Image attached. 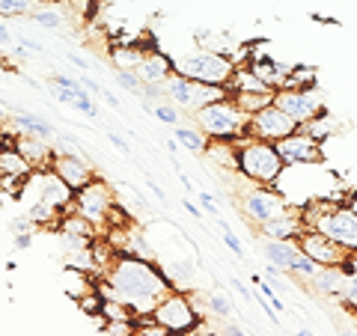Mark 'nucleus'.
I'll return each instance as SVG.
<instances>
[{
    "label": "nucleus",
    "instance_id": "nucleus-1",
    "mask_svg": "<svg viewBox=\"0 0 357 336\" xmlns=\"http://www.w3.org/2000/svg\"><path fill=\"white\" fill-rule=\"evenodd\" d=\"M96 289L105 300L128 307L134 319H149L158 300L176 289V280L158 262L116 250L110 265L96 277Z\"/></svg>",
    "mask_w": 357,
    "mask_h": 336
},
{
    "label": "nucleus",
    "instance_id": "nucleus-2",
    "mask_svg": "<svg viewBox=\"0 0 357 336\" xmlns=\"http://www.w3.org/2000/svg\"><path fill=\"white\" fill-rule=\"evenodd\" d=\"M236 164H238V176L244 182L265 185V188H274L286 170V164H283L274 143L256 140V137L236 140Z\"/></svg>",
    "mask_w": 357,
    "mask_h": 336
},
{
    "label": "nucleus",
    "instance_id": "nucleus-3",
    "mask_svg": "<svg viewBox=\"0 0 357 336\" xmlns=\"http://www.w3.org/2000/svg\"><path fill=\"white\" fill-rule=\"evenodd\" d=\"M194 116V128L206 134V140L215 143H236L241 137H248V122L250 116L236 105V98H220L215 105L199 107Z\"/></svg>",
    "mask_w": 357,
    "mask_h": 336
},
{
    "label": "nucleus",
    "instance_id": "nucleus-4",
    "mask_svg": "<svg viewBox=\"0 0 357 336\" xmlns=\"http://www.w3.org/2000/svg\"><path fill=\"white\" fill-rule=\"evenodd\" d=\"M232 72H236V60L227 57V54L206 51V48H194L185 57H176V75H182L194 84L227 86Z\"/></svg>",
    "mask_w": 357,
    "mask_h": 336
},
{
    "label": "nucleus",
    "instance_id": "nucleus-5",
    "mask_svg": "<svg viewBox=\"0 0 357 336\" xmlns=\"http://www.w3.org/2000/svg\"><path fill=\"white\" fill-rule=\"evenodd\" d=\"M152 321H158L161 328H167L173 336H191L194 330L203 328V316L194 307V300L188 298L185 292L173 289L170 295H164L158 300V307L152 310Z\"/></svg>",
    "mask_w": 357,
    "mask_h": 336
},
{
    "label": "nucleus",
    "instance_id": "nucleus-6",
    "mask_svg": "<svg viewBox=\"0 0 357 336\" xmlns=\"http://www.w3.org/2000/svg\"><path fill=\"white\" fill-rule=\"evenodd\" d=\"M114 206H116V197H114V190H110V185L105 182L102 176H96L89 185H84L81 190H75V199H72V208L86 223H93L98 232L107 229L110 215H114Z\"/></svg>",
    "mask_w": 357,
    "mask_h": 336
},
{
    "label": "nucleus",
    "instance_id": "nucleus-7",
    "mask_svg": "<svg viewBox=\"0 0 357 336\" xmlns=\"http://www.w3.org/2000/svg\"><path fill=\"white\" fill-rule=\"evenodd\" d=\"M238 206H241L244 220L253 223V229L262 227V223H268V220L286 215V211H292V206L286 203V197L280 194V190L265 188V185H253L250 190H241Z\"/></svg>",
    "mask_w": 357,
    "mask_h": 336
},
{
    "label": "nucleus",
    "instance_id": "nucleus-8",
    "mask_svg": "<svg viewBox=\"0 0 357 336\" xmlns=\"http://www.w3.org/2000/svg\"><path fill=\"white\" fill-rule=\"evenodd\" d=\"M274 105L286 110L298 125H307L310 119H316L319 114H325V96L319 86H307V89H277L274 93Z\"/></svg>",
    "mask_w": 357,
    "mask_h": 336
},
{
    "label": "nucleus",
    "instance_id": "nucleus-9",
    "mask_svg": "<svg viewBox=\"0 0 357 336\" xmlns=\"http://www.w3.org/2000/svg\"><path fill=\"white\" fill-rule=\"evenodd\" d=\"M301 125L286 114V110H280L274 102L265 105L262 110H256V114H250V122H248V137H256V140H268V143H277L289 137V134H295Z\"/></svg>",
    "mask_w": 357,
    "mask_h": 336
},
{
    "label": "nucleus",
    "instance_id": "nucleus-10",
    "mask_svg": "<svg viewBox=\"0 0 357 336\" xmlns=\"http://www.w3.org/2000/svg\"><path fill=\"white\" fill-rule=\"evenodd\" d=\"M277 152L286 167H301V164H321L325 161V149H321V140H316L312 134H307L304 128H298L295 134L277 140L274 143Z\"/></svg>",
    "mask_w": 357,
    "mask_h": 336
},
{
    "label": "nucleus",
    "instance_id": "nucleus-11",
    "mask_svg": "<svg viewBox=\"0 0 357 336\" xmlns=\"http://www.w3.org/2000/svg\"><path fill=\"white\" fill-rule=\"evenodd\" d=\"M295 244H298V250L304 253L307 259L316 262L319 268H337V265L345 259V256H349L337 241H331L325 232H319V229H312V227L301 229V235H298Z\"/></svg>",
    "mask_w": 357,
    "mask_h": 336
},
{
    "label": "nucleus",
    "instance_id": "nucleus-12",
    "mask_svg": "<svg viewBox=\"0 0 357 336\" xmlns=\"http://www.w3.org/2000/svg\"><path fill=\"white\" fill-rule=\"evenodd\" d=\"M51 170L57 173L72 190H81L84 185H89L98 176L96 167L89 164L84 155H77V152H60V149L54 152V158H51Z\"/></svg>",
    "mask_w": 357,
    "mask_h": 336
},
{
    "label": "nucleus",
    "instance_id": "nucleus-13",
    "mask_svg": "<svg viewBox=\"0 0 357 336\" xmlns=\"http://www.w3.org/2000/svg\"><path fill=\"white\" fill-rule=\"evenodd\" d=\"M33 170H36V167H33L13 143H6V146L0 149V190L15 188L21 194V188H24V182L30 178Z\"/></svg>",
    "mask_w": 357,
    "mask_h": 336
},
{
    "label": "nucleus",
    "instance_id": "nucleus-14",
    "mask_svg": "<svg viewBox=\"0 0 357 336\" xmlns=\"http://www.w3.org/2000/svg\"><path fill=\"white\" fill-rule=\"evenodd\" d=\"M137 75L146 86H164L176 75V57L161 48H152V51H146V57L140 60Z\"/></svg>",
    "mask_w": 357,
    "mask_h": 336
},
{
    "label": "nucleus",
    "instance_id": "nucleus-15",
    "mask_svg": "<svg viewBox=\"0 0 357 336\" xmlns=\"http://www.w3.org/2000/svg\"><path fill=\"white\" fill-rule=\"evenodd\" d=\"M301 229H304V220H301L298 208H292V211H286V215H280V217L262 223V227H256V232H259L262 238H274V241H298Z\"/></svg>",
    "mask_w": 357,
    "mask_h": 336
},
{
    "label": "nucleus",
    "instance_id": "nucleus-16",
    "mask_svg": "<svg viewBox=\"0 0 357 336\" xmlns=\"http://www.w3.org/2000/svg\"><path fill=\"white\" fill-rule=\"evenodd\" d=\"M15 110V119H13V125L6 122V128L13 131V134H30V137H39V140H54L57 137V128L51 125L48 119H42L39 114H24V110Z\"/></svg>",
    "mask_w": 357,
    "mask_h": 336
},
{
    "label": "nucleus",
    "instance_id": "nucleus-17",
    "mask_svg": "<svg viewBox=\"0 0 357 336\" xmlns=\"http://www.w3.org/2000/svg\"><path fill=\"white\" fill-rule=\"evenodd\" d=\"M250 72L259 77V81L268 86V89H280L283 86V81H286V75H289V69H292V66H283V63H277L274 57H253L250 63Z\"/></svg>",
    "mask_w": 357,
    "mask_h": 336
},
{
    "label": "nucleus",
    "instance_id": "nucleus-18",
    "mask_svg": "<svg viewBox=\"0 0 357 336\" xmlns=\"http://www.w3.org/2000/svg\"><path fill=\"white\" fill-rule=\"evenodd\" d=\"M63 292L69 295L72 300H81L89 292H96V277L89 271H81V268L66 265L63 268Z\"/></svg>",
    "mask_w": 357,
    "mask_h": 336
},
{
    "label": "nucleus",
    "instance_id": "nucleus-19",
    "mask_svg": "<svg viewBox=\"0 0 357 336\" xmlns=\"http://www.w3.org/2000/svg\"><path fill=\"white\" fill-rule=\"evenodd\" d=\"M262 253H265V259L277 265L280 271L289 274V265L295 262V256L301 253L298 250V244L295 241H274V238H262Z\"/></svg>",
    "mask_w": 357,
    "mask_h": 336
},
{
    "label": "nucleus",
    "instance_id": "nucleus-20",
    "mask_svg": "<svg viewBox=\"0 0 357 336\" xmlns=\"http://www.w3.org/2000/svg\"><path fill=\"white\" fill-rule=\"evenodd\" d=\"M161 93H164V98H167V102H170L173 107L188 110V107H191L194 81H188V77H182V75H173L170 81H167V84L161 86Z\"/></svg>",
    "mask_w": 357,
    "mask_h": 336
},
{
    "label": "nucleus",
    "instance_id": "nucleus-21",
    "mask_svg": "<svg viewBox=\"0 0 357 336\" xmlns=\"http://www.w3.org/2000/svg\"><path fill=\"white\" fill-rule=\"evenodd\" d=\"M316 280V289L321 295H331V298H342V289H345V280H349V274L342 271V268H319V274L312 277Z\"/></svg>",
    "mask_w": 357,
    "mask_h": 336
},
{
    "label": "nucleus",
    "instance_id": "nucleus-22",
    "mask_svg": "<svg viewBox=\"0 0 357 336\" xmlns=\"http://www.w3.org/2000/svg\"><path fill=\"white\" fill-rule=\"evenodd\" d=\"M143 57H146V48H140L137 42H131V45H122V48L110 51V66H114V69H122V72H137Z\"/></svg>",
    "mask_w": 357,
    "mask_h": 336
},
{
    "label": "nucleus",
    "instance_id": "nucleus-23",
    "mask_svg": "<svg viewBox=\"0 0 357 336\" xmlns=\"http://www.w3.org/2000/svg\"><path fill=\"white\" fill-rule=\"evenodd\" d=\"M227 86H215V84H194V93H191V107H188V114H197L199 107L206 105H215L220 98H227Z\"/></svg>",
    "mask_w": 357,
    "mask_h": 336
},
{
    "label": "nucleus",
    "instance_id": "nucleus-24",
    "mask_svg": "<svg viewBox=\"0 0 357 336\" xmlns=\"http://www.w3.org/2000/svg\"><path fill=\"white\" fill-rule=\"evenodd\" d=\"M176 143L178 146H185L191 155H206L208 149V140H206V134L203 131H197V128H188V125H176Z\"/></svg>",
    "mask_w": 357,
    "mask_h": 336
},
{
    "label": "nucleus",
    "instance_id": "nucleus-25",
    "mask_svg": "<svg viewBox=\"0 0 357 336\" xmlns=\"http://www.w3.org/2000/svg\"><path fill=\"white\" fill-rule=\"evenodd\" d=\"M229 98H236V105L250 116V114H256V110H262L265 105H271L274 93L271 89H268V93H238V96H229Z\"/></svg>",
    "mask_w": 357,
    "mask_h": 336
},
{
    "label": "nucleus",
    "instance_id": "nucleus-26",
    "mask_svg": "<svg viewBox=\"0 0 357 336\" xmlns=\"http://www.w3.org/2000/svg\"><path fill=\"white\" fill-rule=\"evenodd\" d=\"M30 18V24H36V27H45V30H57L66 24V15L60 13L57 6H51V9H33V13L27 15Z\"/></svg>",
    "mask_w": 357,
    "mask_h": 336
},
{
    "label": "nucleus",
    "instance_id": "nucleus-27",
    "mask_svg": "<svg viewBox=\"0 0 357 336\" xmlns=\"http://www.w3.org/2000/svg\"><path fill=\"white\" fill-rule=\"evenodd\" d=\"M33 9V0H0V18H27Z\"/></svg>",
    "mask_w": 357,
    "mask_h": 336
},
{
    "label": "nucleus",
    "instance_id": "nucleus-28",
    "mask_svg": "<svg viewBox=\"0 0 357 336\" xmlns=\"http://www.w3.org/2000/svg\"><path fill=\"white\" fill-rule=\"evenodd\" d=\"M114 81H116L122 89H128V93H143V81H140V75H137V72L114 69Z\"/></svg>",
    "mask_w": 357,
    "mask_h": 336
},
{
    "label": "nucleus",
    "instance_id": "nucleus-29",
    "mask_svg": "<svg viewBox=\"0 0 357 336\" xmlns=\"http://www.w3.org/2000/svg\"><path fill=\"white\" fill-rule=\"evenodd\" d=\"M206 307L215 312V316H220V319H229V316H232V304H229V298H227V295L211 292V295L206 298Z\"/></svg>",
    "mask_w": 357,
    "mask_h": 336
},
{
    "label": "nucleus",
    "instance_id": "nucleus-30",
    "mask_svg": "<svg viewBox=\"0 0 357 336\" xmlns=\"http://www.w3.org/2000/svg\"><path fill=\"white\" fill-rule=\"evenodd\" d=\"M152 116L158 119V122H164V125H178V110L170 105V102H164V105H152Z\"/></svg>",
    "mask_w": 357,
    "mask_h": 336
},
{
    "label": "nucleus",
    "instance_id": "nucleus-31",
    "mask_svg": "<svg viewBox=\"0 0 357 336\" xmlns=\"http://www.w3.org/2000/svg\"><path fill=\"white\" fill-rule=\"evenodd\" d=\"M134 328H137V319H126V321H105V336H128L134 333Z\"/></svg>",
    "mask_w": 357,
    "mask_h": 336
},
{
    "label": "nucleus",
    "instance_id": "nucleus-32",
    "mask_svg": "<svg viewBox=\"0 0 357 336\" xmlns=\"http://www.w3.org/2000/svg\"><path fill=\"white\" fill-rule=\"evenodd\" d=\"M342 307H349L351 312H357V274H351L345 280V289H342V298H340Z\"/></svg>",
    "mask_w": 357,
    "mask_h": 336
},
{
    "label": "nucleus",
    "instance_id": "nucleus-33",
    "mask_svg": "<svg viewBox=\"0 0 357 336\" xmlns=\"http://www.w3.org/2000/svg\"><path fill=\"white\" fill-rule=\"evenodd\" d=\"M72 107H75V110H81V114L89 116V119H98V107H96V102H93V96H89V93H81V96H77L75 102H72Z\"/></svg>",
    "mask_w": 357,
    "mask_h": 336
},
{
    "label": "nucleus",
    "instance_id": "nucleus-34",
    "mask_svg": "<svg viewBox=\"0 0 357 336\" xmlns=\"http://www.w3.org/2000/svg\"><path fill=\"white\" fill-rule=\"evenodd\" d=\"M9 229H13V235H18V232H36L39 227L33 223V217H30V215H18V217L9 220Z\"/></svg>",
    "mask_w": 357,
    "mask_h": 336
},
{
    "label": "nucleus",
    "instance_id": "nucleus-35",
    "mask_svg": "<svg viewBox=\"0 0 357 336\" xmlns=\"http://www.w3.org/2000/svg\"><path fill=\"white\" fill-rule=\"evenodd\" d=\"M197 199H199V208H206L211 217L215 220H220V208H218V199H211L206 190H197Z\"/></svg>",
    "mask_w": 357,
    "mask_h": 336
},
{
    "label": "nucleus",
    "instance_id": "nucleus-36",
    "mask_svg": "<svg viewBox=\"0 0 357 336\" xmlns=\"http://www.w3.org/2000/svg\"><path fill=\"white\" fill-rule=\"evenodd\" d=\"M220 227H223V241H227V247H229V250H232V253H236L238 259H241V256H244V247H241V241L236 238V232H232V229H229L223 220H220Z\"/></svg>",
    "mask_w": 357,
    "mask_h": 336
},
{
    "label": "nucleus",
    "instance_id": "nucleus-37",
    "mask_svg": "<svg viewBox=\"0 0 357 336\" xmlns=\"http://www.w3.org/2000/svg\"><path fill=\"white\" fill-rule=\"evenodd\" d=\"M77 81H81V86L86 89V93H93V96H98V98H102V93H105V86H102V84H98V81H93V77H89L86 72H81V75H77Z\"/></svg>",
    "mask_w": 357,
    "mask_h": 336
},
{
    "label": "nucleus",
    "instance_id": "nucleus-38",
    "mask_svg": "<svg viewBox=\"0 0 357 336\" xmlns=\"http://www.w3.org/2000/svg\"><path fill=\"white\" fill-rule=\"evenodd\" d=\"M33 235H36V232H18V235H13V247L15 250H30L33 247Z\"/></svg>",
    "mask_w": 357,
    "mask_h": 336
},
{
    "label": "nucleus",
    "instance_id": "nucleus-39",
    "mask_svg": "<svg viewBox=\"0 0 357 336\" xmlns=\"http://www.w3.org/2000/svg\"><path fill=\"white\" fill-rule=\"evenodd\" d=\"M107 140H110V143H114V146H116V149H119L122 155H128V158H131V146H128V143H126V140H122V137H119V134H116V131H107Z\"/></svg>",
    "mask_w": 357,
    "mask_h": 336
},
{
    "label": "nucleus",
    "instance_id": "nucleus-40",
    "mask_svg": "<svg viewBox=\"0 0 357 336\" xmlns=\"http://www.w3.org/2000/svg\"><path fill=\"white\" fill-rule=\"evenodd\" d=\"M66 60H69L72 66H75V69L77 72H89V63L81 57V54H75V51H69V54H66Z\"/></svg>",
    "mask_w": 357,
    "mask_h": 336
},
{
    "label": "nucleus",
    "instance_id": "nucleus-41",
    "mask_svg": "<svg viewBox=\"0 0 357 336\" xmlns=\"http://www.w3.org/2000/svg\"><path fill=\"white\" fill-rule=\"evenodd\" d=\"M229 283H232V289H236V292H238V295H241V298H244V300H248V304H250V300H253V292H250V289L244 286L241 280H236V277H232Z\"/></svg>",
    "mask_w": 357,
    "mask_h": 336
},
{
    "label": "nucleus",
    "instance_id": "nucleus-42",
    "mask_svg": "<svg viewBox=\"0 0 357 336\" xmlns=\"http://www.w3.org/2000/svg\"><path fill=\"white\" fill-rule=\"evenodd\" d=\"M218 336H244V330L238 328V324L227 321V324H223V328H220V333H218Z\"/></svg>",
    "mask_w": 357,
    "mask_h": 336
},
{
    "label": "nucleus",
    "instance_id": "nucleus-43",
    "mask_svg": "<svg viewBox=\"0 0 357 336\" xmlns=\"http://www.w3.org/2000/svg\"><path fill=\"white\" fill-rule=\"evenodd\" d=\"M182 208H185V211H188V215H191V217H197V220L203 217V208H199V206H194L191 199H182Z\"/></svg>",
    "mask_w": 357,
    "mask_h": 336
},
{
    "label": "nucleus",
    "instance_id": "nucleus-44",
    "mask_svg": "<svg viewBox=\"0 0 357 336\" xmlns=\"http://www.w3.org/2000/svg\"><path fill=\"white\" fill-rule=\"evenodd\" d=\"M102 102H105V105H110V107H114V110H122V102H119V98H116L114 93H107V89H105V93H102Z\"/></svg>",
    "mask_w": 357,
    "mask_h": 336
},
{
    "label": "nucleus",
    "instance_id": "nucleus-45",
    "mask_svg": "<svg viewBox=\"0 0 357 336\" xmlns=\"http://www.w3.org/2000/svg\"><path fill=\"white\" fill-rule=\"evenodd\" d=\"M146 185H149V190H152V194L161 199V203H167V194L161 190V185H155V178H146Z\"/></svg>",
    "mask_w": 357,
    "mask_h": 336
},
{
    "label": "nucleus",
    "instance_id": "nucleus-46",
    "mask_svg": "<svg viewBox=\"0 0 357 336\" xmlns=\"http://www.w3.org/2000/svg\"><path fill=\"white\" fill-rule=\"evenodd\" d=\"M13 30H9V27H3V24H0V45H13Z\"/></svg>",
    "mask_w": 357,
    "mask_h": 336
},
{
    "label": "nucleus",
    "instance_id": "nucleus-47",
    "mask_svg": "<svg viewBox=\"0 0 357 336\" xmlns=\"http://www.w3.org/2000/svg\"><path fill=\"white\" fill-rule=\"evenodd\" d=\"M36 6H60V3H69V0H33Z\"/></svg>",
    "mask_w": 357,
    "mask_h": 336
},
{
    "label": "nucleus",
    "instance_id": "nucleus-48",
    "mask_svg": "<svg viewBox=\"0 0 357 336\" xmlns=\"http://www.w3.org/2000/svg\"><path fill=\"white\" fill-rule=\"evenodd\" d=\"M164 149H167V152H170L173 158H176V152H178V143H176V137H173V140H164Z\"/></svg>",
    "mask_w": 357,
    "mask_h": 336
},
{
    "label": "nucleus",
    "instance_id": "nucleus-49",
    "mask_svg": "<svg viewBox=\"0 0 357 336\" xmlns=\"http://www.w3.org/2000/svg\"><path fill=\"white\" fill-rule=\"evenodd\" d=\"M6 143H9V128H6V125H0V149H3Z\"/></svg>",
    "mask_w": 357,
    "mask_h": 336
},
{
    "label": "nucleus",
    "instance_id": "nucleus-50",
    "mask_svg": "<svg viewBox=\"0 0 357 336\" xmlns=\"http://www.w3.org/2000/svg\"><path fill=\"white\" fill-rule=\"evenodd\" d=\"M6 122H9V107L0 105V125H6Z\"/></svg>",
    "mask_w": 357,
    "mask_h": 336
},
{
    "label": "nucleus",
    "instance_id": "nucleus-51",
    "mask_svg": "<svg viewBox=\"0 0 357 336\" xmlns=\"http://www.w3.org/2000/svg\"><path fill=\"white\" fill-rule=\"evenodd\" d=\"M345 203H349V206H351V208H354V211H357V190H354V194H351V197H349V199H345Z\"/></svg>",
    "mask_w": 357,
    "mask_h": 336
},
{
    "label": "nucleus",
    "instance_id": "nucleus-52",
    "mask_svg": "<svg viewBox=\"0 0 357 336\" xmlns=\"http://www.w3.org/2000/svg\"><path fill=\"white\" fill-rule=\"evenodd\" d=\"M298 336H310V330H298Z\"/></svg>",
    "mask_w": 357,
    "mask_h": 336
},
{
    "label": "nucleus",
    "instance_id": "nucleus-53",
    "mask_svg": "<svg viewBox=\"0 0 357 336\" xmlns=\"http://www.w3.org/2000/svg\"><path fill=\"white\" fill-rule=\"evenodd\" d=\"M340 336H354V333H351V330H342V333H340Z\"/></svg>",
    "mask_w": 357,
    "mask_h": 336
},
{
    "label": "nucleus",
    "instance_id": "nucleus-54",
    "mask_svg": "<svg viewBox=\"0 0 357 336\" xmlns=\"http://www.w3.org/2000/svg\"><path fill=\"white\" fill-rule=\"evenodd\" d=\"M128 336H140V333H137V330H134V333H128Z\"/></svg>",
    "mask_w": 357,
    "mask_h": 336
}]
</instances>
